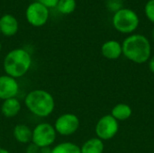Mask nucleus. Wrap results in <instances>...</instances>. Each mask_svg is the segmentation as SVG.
Here are the masks:
<instances>
[{
	"label": "nucleus",
	"mask_w": 154,
	"mask_h": 153,
	"mask_svg": "<svg viewBox=\"0 0 154 153\" xmlns=\"http://www.w3.org/2000/svg\"><path fill=\"white\" fill-rule=\"evenodd\" d=\"M123 54L129 60L143 64L151 58L152 47L149 40L142 34H132L122 43Z\"/></svg>",
	"instance_id": "f257e3e1"
},
{
	"label": "nucleus",
	"mask_w": 154,
	"mask_h": 153,
	"mask_svg": "<svg viewBox=\"0 0 154 153\" xmlns=\"http://www.w3.org/2000/svg\"><path fill=\"white\" fill-rule=\"evenodd\" d=\"M32 58L30 53L24 49H14L5 57L3 67L5 75L18 78L24 76L30 69Z\"/></svg>",
	"instance_id": "f03ea898"
},
{
	"label": "nucleus",
	"mask_w": 154,
	"mask_h": 153,
	"mask_svg": "<svg viewBox=\"0 0 154 153\" xmlns=\"http://www.w3.org/2000/svg\"><path fill=\"white\" fill-rule=\"evenodd\" d=\"M24 104L27 109L38 117H48L52 114L55 107L53 96L42 89L29 92L24 98Z\"/></svg>",
	"instance_id": "7ed1b4c3"
},
{
	"label": "nucleus",
	"mask_w": 154,
	"mask_h": 153,
	"mask_svg": "<svg viewBox=\"0 0 154 153\" xmlns=\"http://www.w3.org/2000/svg\"><path fill=\"white\" fill-rule=\"evenodd\" d=\"M112 23L116 31L122 33H132L139 25V17L134 10L122 8L114 14Z\"/></svg>",
	"instance_id": "20e7f679"
},
{
	"label": "nucleus",
	"mask_w": 154,
	"mask_h": 153,
	"mask_svg": "<svg viewBox=\"0 0 154 153\" xmlns=\"http://www.w3.org/2000/svg\"><path fill=\"white\" fill-rule=\"evenodd\" d=\"M57 133L53 125L48 123H41L32 130V142L40 149L49 148L56 140Z\"/></svg>",
	"instance_id": "39448f33"
},
{
	"label": "nucleus",
	"mask_w": 154,
	"mask_h": 153,
	"mask_svg": "<svg viewBox=\"0 0 154 153\" xmlns=\"http://www.w3.org/2000/svg\"><path fill=\"white\" fill-rule=\"evenodd\" d=\"M49 16V9L37 1L30 4L25 11L27 22L34 27L43 26L47 23Z\"/></svg>",
	"instance_id": "423d86ee"
},
{
	"label": "nucleus",
	"mask_w": 154,
	"mask_h": 153,
	"mask_svg": "<svg viewBox=\"0 0 154 153\" xmlns=\"http://www.w3.org/2000/svg\"><path fill=\"white\" fill-rule=\"evenodd\" d=\"M119 130V124L111 115L101 117L96 125V134L102 141H108L114 138Z\"/></svg>",
	"instance_id": "0eeeda50"
},
{
	"label": "nucleus",
	"mask_w": 154,
	"mask_h": 153,
	"mask_svg": "<svg viewBox=\"0 0 154 153\" xmlns=\"http://www.w3.org/2000/svg\"><path fill=\"white\" fill-rule=\"evenodd\" d=\"M53 126L57 133L62 136H69L79 128V119L74 114H63L56 119Z\"/></svg>",
	"instance_id": "6e6552de"
},
{
	"label": "nucleus",
	"mask_w": 154,
	"mask_h": 153,
	"mask_svg": "<svg viewBox=\"0 0 154 153\" xmlns=\"http://www.w3.org/2000/svg\"><path fill=\"white\" fill-rule=\"evenodd\" d=\"M19 92V84L16 78L8 75L0 76V99L6 100L14 98Z\"/></svg>",
	"instance_id": "1a4fd4ad"
},
{
	"label": "nucleus",
	"mask_w": 154,
	"mask_h": 153,
	"mask_svg": "<svg viewBox=\"0 0 154 153\" xmlns=\"http://www.w3.org/2000/svg\"><path fill=\"white\" fill-rule=\"evenodd\" d=\"M19 24L17 19L12 14H4L0 18V32L1 34L11 37L18 32Z\"/></svg>",
	"instance_id": "9d476101"
},
{
	"label": "nucleus",
	"mask_w": 154,
	"mask_h": 153,
	"mask_svg": "<svg viewBox=\"0 0 154 153\" xmlns=\"http://www.w3.org/2000/svg\"><path fill=\"white\" fill-rule=\"evenodd\" d=\"M101 53L107 60H117L123 54L122 44L115 40L107 41L102 45Z\"/></svg>",
	"instance_id": "9b49d317"
},
{
	"label": "nucleus",
	"mask_w": 154,
	"mask_h": 153,
	"mask_svg": "<svg viewBox=\"0 0 154 153\" xmlns=\"http://www.w3.org/2000/svg\"><path fill=\"white\" fill-rule=\"evenodd\" d=\"M21 108H22V106H21L20 101L16 97H14V98L4 100L1 106V112L5 117L13 118L19 114V112L21 111Z\"/></svg>",
	"instance_id": "f8f14e48"
},
{
	"label": "nucleus",
	"mask_w": 154,
	"mask_h": 153,
	"mask_svg": "<svg viewBox=\"0 0 154 153\" xmlns=\"http://www.w3.org/2000/svg\"><path fill=\"white\" fill-rule=\"evenodd\" d=\"M14 139L23 144H29L32 142V130L27 126L26 124H17L14 126Z\"/></svg>",
	"instance_id": "ddd939ff"
},
{
	"label": "nucleus",
	"mask_w": 154,
	"mask_h": 153,
	"mask_svg": "<svg viewBox=\"0 0 154 153\" xmlns=\"http://www.w3.org/2000/svg\"><path fill=\"white\" fill-rule=\"evenodd\" d=\"M104 149V142L99 138H91L80 147L81 153H103Z\"/></svg>",
	"instance_id": "4468645a"
},
{
	"label": "nucleus",
	"mask_w": 154,
	"mask_h": 153,
	"mask_svg": "<svg viewBox=\"0 0 154 153\" xmlns=\"http://www.w3.org/2000/svg\"><path fill=\"white\" fill-rule=\"evenodd\" d=\"M133 114V110L130 106L121 103L117 104L114 106L111 112V115L116 120V121H125L131 117Z\"/></svg>",
	"instance_id": "2eb2a0df"
},
{
	"label": "nucleus",
	"mask_w": 154,
	"mask_h": 153,
	"mask_svg": "<svg viewBox=\"0 0 154 153\" xmlns=\"http://www.w3.org/2000/svg\"><path fill=\"white\" fill-rule=\"evenodd\" d=\"M51 153H81L80 147L69 142H61L51 150Z\"/></svg>",
	"instance_id": "dca6fc26"
},
{
	"label": "nucleus",
	"mask_w": 154,
	"mask_h": 153,
	"mask_svg": "<svg viewBox=\"0 0 154 153\" xmlns=\"http://www.w3.org/2000/svg\"><path fill=\"white\" fill-rule=\"evenodd\" d=\"M76 6V0H59L56 8L62 14H69L75 11Z\"/></svg>",
	"instance_id": "f3484780"
},
{
	"label": "nucleus",
	"mask_w": 154,
	"mask_h": 153,
	"mask_svg": "<svg viewBox=\"0 0 154 153\" xmlns=\"http://www.w3.org/2000/svg\"><path fill=\"white\" fill-rule=\"evenodd\" d=\"M106 4L107 9L114 14L123 8V0H106Z\"/></svg>",
	"instance_id": "a211bd4d"
},
{
	"label": "nucleus",
	"mask_w": 154,
	"mask_h": 153,
	"mask_svg": "<svg viewBox=\"0 0 154 153\" xmlns=\"http://www.w3.org/2000/svg\"><path fill=\"white\" fill-rule=\"evenodd\" d=\"M144 13L146 17L154 23V0H149L144 6Z\"/></svg>",
	"instance_id": "6ab92c4d"
},
{
	"label": "nucleus",
	"mask_w": 154,
	"mask_h": 153,
	"mask_svg": "<svg viewBox=\"0 0 154 153\" xmlns=\"http://www.w3.org/2000/svg\"><path fill=\"white\" fill-rule=\"evenodd\" d=\"M37 2H39L40 4H42V5H44L45 7L50 9V8L56 7L59 0H37Z\"/></svg>",
	"instance_id": "aec40b11"
},
{
	"label": "nucleus",
	"mask_w": 154,
	"mask_h": 153,
	"mask_svg": "<svg viewBox=\"0 0 154 153\" xmlns=\"http://www.w3.org/2000/svg\"><path fill=\"white\" fill-rule=\"evenodd\" d=\"M25 153H41V149L38 146H36L34 143L30 142L26 147Z\"/></svg>",
	"instance_id": "412c9836"
},
{
	"label": "nucleus",
	"mask_w": 154,
	"mask_h": 153,
	"mask_svg": "<svg viewBox=\"0 0 154 153\" xmlns=\"http://www.w3.org/2000/svg\"><path fill=\"white\" fill-rule=\"evenodd\" d=\"M149 69H150V70L154 74V56H152L150 59V61H149Z\"/></svg>",
	"instance_id": "4be33fe9"
},
{
	"label": "nucleus",
	"mask_w": 154,
	"mask_h": 153,
	"mask_svg": "<svg viewBox=\"0 0 154 153\" xmlns=\"http://www.w3.org/2000/svg\"><path fill=\"white\" fill-rule=\"evenodd\" d=\"M0 153H11L9 151L4 149V148H0Z\"/></svg>",
	"instance_id": "5701e85b"
},
{
	"label": "nucleus",
	"mask_w": 154,
	"mask_h": 153,
	"mask_svg": "<svg viewBox=\"0 0 154 153\" xmlns=\"http://www.w3.org/2000/svg\"><path fill=\"white\" fill-rule=\"evenodd\" d=\"M152 40H153V41H154V28H153V30H152Z\"/></svg>",
	"instance_id": "b1692460"
},
{
	"label": "nucleus",
	"mask_w": 154,
	"mask_h": 153,
	"mask_svg": "<svg viewBox=\"0 0 154 153\" xmlns=\"http://www.w3.org/2000/svg\"><path fill=\"white\" fill-rule=\"evenodd\" d=\"M1 49H2V44H1V42H0V50H1Z\"/></svg>",
	"instance_id": "393cba45"
},
{
	"label": "nucleus",
	"mask_w": 154,
	"mask_h": 153,
	"mask_svg": "<svg viewBox=\"0 0 154 153\" xmlns=\"http://www.w3.org/2000/svg\"><path fill=\"white\" fill-rule=\"evenodd\" d=\"M0 34H1V32H0Z\"/></svg>",
	"instance_id": "a878e982"
}]
</instances>
